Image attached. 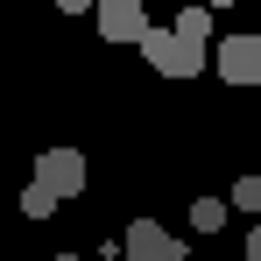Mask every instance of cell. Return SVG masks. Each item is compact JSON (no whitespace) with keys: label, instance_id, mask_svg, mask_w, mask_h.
I'll use <instances>...</instances> for the list:
<instances>
[{"label":"cell","instance_id":"1","mask_svg":"<svg viewBox=\"0 0 261 261\" xmlns=\"http://www.w3.org/2000/svg\"><path fill=\"white\" fill-rule=\"evenodd\" d=\"M141 57H148L163 78H198V71H205V43H191L176 21H170V29H155V21H148V36H141Z\"/></svg>","mask_w":261,"mask_h":261},{"label":"cell","instance_id":"2","mask_svg":"<svg viewBox=\"0 0 261 261\" xmlns=\"http://www.w3.org/2000/svg\"><path fill=\"white\" fill-rule=\"evenodd\" d=\"M120 254L127 261H184V240H176L170 226H155V219H134L127 240H120Z\"/></svg>","mask_w":261,"mask_h":261},{"label":"cell","instance_id":"3","mask_svg":"<svg viewBox=\"0 0 261 261\" xmlns=\"http://www.w3.org/2000/svg\"><path fill=\"white\" fill-rule=\"evenodd\" d=\"M92 21H99L106 43H141V36H148V7H141V0H99Z\"/></svg>","mask_w":261,"mask_h":261},{"label":"cell","instance_id":"4","mask_svg":"<svg viewBox=\"0 0 261 261\" xmlns=\"http://www.w3.org/2000/svg\"><path fill=\"white\" fill-rule=\"evenodd\" d=\"M212 64L226 85H261V36H226Z\"/></svg>","mask_w":261,"mask_h":261},{"label":"cell","instance_id":"5","mask_svg":"<svg viewBox=\"0 0 261 261\" xmlns=\"http://www.w3.org/2000/svg\"><path fill=\"white\" fill-rule=\"evenodd\" d=\"M36 176H43L57 198H78V191H85V155H78V148H43V155H36Z\"/></svg>","mask_w":261,"mask_h":261},{"label":"cell","instance_id":"6","mask_svg":"<svg viewBox=\"0 0 261 261\" xmlns=\"http://www.w3.org/2000/svg\"><path fill=\"white\" fill-rule=\"evenodd\" d=\"M226 212H233V198H198V205H191V226H198V233H219Z\"/></svg>","mask_w":261,"mask_h":261},{"label":"cell","instance_id":"7","mask_svg":"<svg viewBox=\"0 0 261 261\" xmlns=\"http://www.w3.org/2000/svg\"><path fill=\"white\" fill-rule=\"evenodd\" d=\"M57 205H64V198H57V191H49L43 176H36V184H29V191H21V212H29V219H49V212H57Z\"/></svg>","mask_w":261,"mask_h":261},{"label":"cell","instance_id":"8","mask_svg":"<svg viewBox=\"0 0 261 261\" xmlns=\"http://www.w3.org/2000/svg\"><path fill=\"white\" fill-rule=\"evenodd\" d=\"M212 14H219V7H205V0H198V7H184V14H176V29H184L191 43H205V36H212Z\"/></svg>","mask_w":261,"mask_h":261},{"label":"cell","instance_id":"9","mask_svg":"<svg viewBox=\"0 0 261 261\" xmlns=\"http://www.w3.org/2000/svg\"><path fill=\"white\" fill-rule=\"evenodd\" d=\"M233 212H247V219L261 212V176H240L233 184Z\"/></svg>","mask_w":261,"mask_h":261},{"label":"cell","instance_id":"10","mask_svg":"<svg viewBox=\"0 0 261 261\" xmlns=\"http://www.w3.org/2000/svg\"><path fill=\"white\" fill-rule=\"evenodd\" d=\"M57 7H64V14H85V7H99V0H57Z\"/></svg>","mask_w":261,"mask_h":261},{"label":"cell","instance_id":"11","mask_svg":"<svg viewBox=\"0 0 261 261\" xmlns=\"http://www.w3.org/2000/svg\"><path fill=\"white\" fill-rule=\"evenodd\" d=\"M99 261H127V254H120V247H106V254H99Z\"/></svg>","mask_w":261,"mask_h":261},{"label":"cell","instance_id":"12","mask_svg":"<svg viewBox=\"0 0 261 261\" xmlns=\"http://www.w3.org/2000/svg\"><path fill=\"white\" fill-rule=\"evenodd\" d=\"M205 7H233V0H205Z\"/></svg>","mask_w":261,"mask_h":261},{"label":"cell","instance_id":"13","mask_svg":"<svg viewBox=\"0 0 261 261\" xmlns=\"http://www.w3.org/2000/svg\"><path fill=\"white\" fill-rule=\"evenodd\" d=\"M49 261H78V254H49Z\"/></svg>","mask_w":261,"mask_h":261}]
</instances>
